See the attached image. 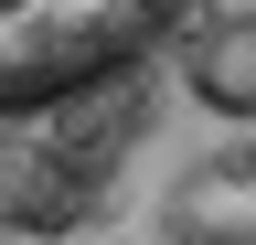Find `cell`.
Returning a JSON list of instances; mask_svg holds the SVG:
<instances>
[{
	"mask_svg": "<svg viewBox=\"0 0 256 245\" xmlns=\"http://www.w3.org/2000/svg\"><path fill=\"white\" fill-rule=\"evenodd\" d=\"M182 85L203 117H256V11H203L182 32Z\"/></svg>",
	"mask_w": 256,
	"mask_h": 245,
	"instance_id": "cell-2",
	"label": "cell"
},
{
	"mask_svg": "<svg viewBox=\"0 0 256 245\" xmlns=\"http://www.w3.org/2000/svg\"><path fill=\"white\" fill-rule=\"evenodd\" d=\"M192 0H0V117H43L96 96L139 53L171 43Z\"/></svg>",
	"mask_w": 256,
	"mask_h": 245,
	"instance_id": "cell-1",
	"label": "cell"
}]
</instances>
